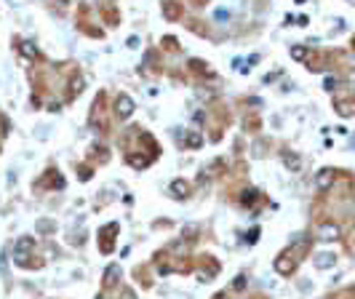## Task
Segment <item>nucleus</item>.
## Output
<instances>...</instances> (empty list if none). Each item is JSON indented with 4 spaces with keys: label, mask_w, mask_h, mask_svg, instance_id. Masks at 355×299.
<instances>
[{
    "label": "nucleus",
    "mask_w": 355,
    "mask_h": 299,
    "mask_svg": "<svg viewBox=\"0 0 355 299\" xmlns=\"http://www.w3.org/2000/svg\"><path fill=\"white\" fill-rule=\"evenodd\" d=\"M115 232H118V224H110V227H107V235H115ZM102 240H105V235H102ZM110 248H112V238H107V243L102 246V251H110Z\"/></svg>",
    "instance_id": "obj_11"
},
{
    "label": "nucleus",
    "mask_w": 355,
    "mask_h": 299,
    "mask_svg": "<svg viewBox=\"0 0 355 299\" xmlns=\"http://www.w3.org/2000/svg\"><path fill=\"white\" fill-rule=\"evenodd\" d=\"M118 280H120V267L118 265H110L105 270V286H115Z\"/></svg>",
    "instance_id": "obj_7"
},
{
    "label": "nucleus",
    "mask_w": 355,
    "mask_h": 299,
    "mask_svg": "<svg viewBox=\"0 0 355 299\" xmlns=\"http://www.w3.org/2000/svg\"><path fill=\"white\" fill-rule=\"evenodd\" d=\"M257 235H259V230L254 227V230H251V232H248V238H246V240H248V243H254V240H257Z\"/></svg>",
    "instance_id": "obj_17"
},
{
    "label": "nucleus",
    "mask_w": 355,
    "mask_h": 299,
    "mask_svg": "<svg viewBox=\"0 0 355 299\" xmlns=\"http://www.w3.org/2000/svg\"><path fill=\"white\" fill-rule=\"evenodd\" d=\"M187 144H192V147H200V136H198V134L187 136Z\"/></svg>",
    "instance_id": "obj_15"
},
{
    "label": "nucleus",
    "mask_w": 355,
    "mask_h": 299,
    "mask_svg": "<svg viewBox=\"0 0 355 299\" xmlns=\"http://www.w3.org/2000/svg\"><path fill=\"white\" fill-rule=\"evenodd\" d=\"M291 56H294V59H305L307 51L302 48V45H294V48H291Z\"/></svg>",
    "instance_id": "obj_12"
},
{
    "label": "nucleus",
    "mask_w": 355,
    "mask_h": 299,
    "mask_svg": "<svg viewBox=\"0 0 355 299\" xmlns=\"http://www.w3.org/2000/svg\"><path fill=\"white\" fill-rule=\"evenodd\" d=\"M336 265V257L334 254H318L315 257V267L318 270H329V267H334Z\"/></svg>",
    "instance_id": "obj_6"
},
{
    "label": "nucleus",
    "mask_w": 355,
    "mask_h": 299,
    "mask_svg": "<svg viewBox=\"0 0 355 299\" xmlns=\"http://www.w3.org/2000/svg\"><path fill=\"white\" fill-rule=\"evenodd\" d=\"M32 246H35L32 238H22V240H19V243H16V262H19V259H27V254L32 251Z\"/></svg>",
    "instance_id": "obj_4"
},
{
    "label": "nucleus",
    "mask_w": 355,
    "mask_h": 299,
    "mask_svg": "<svg viewBox=\"0 0 355 299\" xmlns=\"http://www.w3.org/2000/svg\"><path fill=\"white\" fill-rule=\"evenodd\" d=\"M334 182V168H321L315 176V184H318V190H329Z\"/></svg>",
    "instance_id": "obj_3"
},
{
    "label": "nucleus",
    "mask_w": 355,
    "mask_h": 299,
    "mask_svg": "<svg viewBox=\"0 0 355 299\" xmlns=\"http://www.w3.org/2000/svg\"><path fill=\"white\" fill-rule=\"evenodd\" d=\"M339 235H342L339 224H334V222L318 224V238H321V240H339Z\"/></svg>",
    "instance_id": "obj_1"
},
{
    "label": "nucleus",
    "mask_w": 355,
    "mask_h": 299,
    "mask_svg": "<svg viewBox=\"0 0 355 299\" xmlns=\"http://www.w3.org/2000/svg\"><path fill=\"white\" fill-rule=\"evenodd\" d=\"M115 112H118L120 118H128L131 112H134V99L126 96V93H120V96H118V105H115Z\"/></svg>",
    "instance_id": "obj_2"
},
{
    "label": "nucleus",
    "mask_w": 355,
    "mask_h": 299,
    "mask_svg": "<svg viewBox=\"0 0 355 299\" xmlns=\"http://www.w3.org/2000/svg\"><path fill=\"white\" fill-rule=\"evenodd\" d=\"M78 91H80V78H75L72 80V93H78Z\"/></svg>",
    "instance_id": "obj_18"
},
{
    "label": "nucleus",
    "mask_w": 355,
    "mask_h": 299,
    "mask_svg": "<svg viewBox=\"0 0 355 299\" xmlns=\"http://www.w3.org/2000/svg\"><path fill=\"white\" fill-rule=\"evenodd\" d=\"M139 45V37H128V48H136Z\"/></svg>",
    "instance_id": "obj_19"
},
{
    "label": "nucleus",
    "mask_w": 355,
    "mask_h": 299,
    "mask_svg": "<svg viewBox=\"0 0 355 299\" xmlns=\"http://www.w3.org/2000/svg\"><path fill=\"white\" fill-rule=\"evenodd\" d=\"M19 51H22L27 59H35V56H37V48H35L32 43H22V45H19Z\"/></svg>",
    "instance_id": "obj_10"
},
{
    "label": "nucleus",
    "mask_w": 355,
    "mask_h": 299,
    "mask_svg": "<svg viewBox=\"0 0 355 299\" xmlns=\"http://www.w3.org/2000/svg\"><path fill=\"white\" fill-rule=\"evenodd\" d=\"M99 299H102V296H99Z\"/></svg>",
    "instance_id": "obj_20"
},
{
    "label": "nucleus",
    "mask_w": 355,
    "mask_h": 299,
    "mask_svg": "<svg viewBox=\"0 0 355 299\" xmlns=\"http://www.w3.org/2000/svg\"><path fill=\"white\" fill-rule=\"evenodd\" d=\"M275 270H278L280 275H291V270H294V262L288 259V254H283V257H280V259L275 262Z\"/></svg>",
    "instance_id": "obj_5"
},
{
    "label": "nucleus",
    "mask_w": 355,
    "mask_h": 299,
    "mask_svg": "<svg viewBox=\"0 0 355 299\" xmlns=\"http://www.w3.org/2000/svg\"><path fill=\"white\" fill-rule=\"evenodd\" d=\"M283 163H286L288 171H299V168H302V161H299L296 155H291V153H283Z\"/></svg>",
    "instance_id": "obj_8"
},
{
    "label": "nucleus",
    "mask_w": 355,
    "mask_h": 299,
    "mask_svg": "<svg viewBox=\"0 0 355 299\" xmlns=\"http://www.w3.org/2000/svg\"><path fill=\"white\" fill-rule=\"evenodd\" d=\"M128 163H131V166H136V168H142V166H144V158H139V155H128Z\"/></svg>",
    "instance_id": "obj_13"
},
{
    "label": "nucleus",
    "mask_w": 355,
    "mask_h": 299,
    "mask_svg": "<svg viewBox=\"0 0 355 299\" xmlns=\"http://www.w3.org/2000/svg\"><path fill=\"white\" fill-rule=\"evenodd\" d=\"M171 192L176 195V198H184V195L190 192V187H187L184 179H176V182H171Z\"/></svg>",
    "instance_id": "obj_9"
},
{
    "label": "nucleus",
    "mask_w": 355,
    "mask_h": 299,
    "mask_svg": "<svg viewBox=\"0 0 355 299\" xmlns=\"http://www.w3.org/2000/svg\"><path fill=\"white\" fill-rule=\"evenodd\" d=\"M37 230H40V232H51L54 224H51V222H37Z\"/></svg>",
    "instance_id": "obj_14"
},
{
    "label": "nucleus",
    "mask_w": 355,
    "mask_h": 299,
    "mask_svg": "<svg viewBox=\"0 0 355 299\" xmlns=\"http://www.w3.org/2000/svg\"><path fill=\"white\" fill-rule=\"evenodd\" d=\"M323 86H326V88H329V91H334V86H336V80H334V78H326V80H323Z\"/></svg>",
    "instance_id": "obj_16"
}]
</instances>
